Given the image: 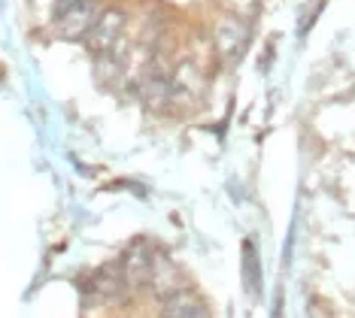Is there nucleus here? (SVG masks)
Returning a JSON list of instances; mask_svg holds the SVG:
<instances>
[{"instance_id": "423d86ee", "label": "nucleus", "mask_w": 355, "mask_h": 318, "mask_svg": "<svg viewBox=\"0 0 355 318\" xmlns=\"http://www.w3.org/2000/svg\"><path fill=\"white\" fill-rule=\"evenodd\" d=\"M158 318H209V309L198 294L180 288V291H173V294L164 297Z\"/></svg>"}, {"instance_id": "39448f33", "label": "nucleus", "mask_w": 355, "mask_h": 318, "mask_svg": "<svg viewBox=\"0 0 355 318\" xmlns=\"http://www.w3.org/2000/svg\"><path fill=\"white\" fill-rule=\"evenodd\" d=\"M125 294V276L119 264H107L98 273L88 276V297L94 303H112Z\"/></svg>"}, {"instance_id": "f257e3e1", "label": "nucleus", "mask_w": 355, "mask_h": 318, "mask_svg": "<svg viewBox=\"0 0 355 318\" xmlns=\"http://www.w3.org/2000/svg\"><path fill=\"white\" fill-rule=\"evenodd\" d=\"M101 3L98 0H70V3H58L55 12V28L64 39H85L94 21L101 19Z\"/></svg>"}, {"instance_id": "20e7f679", "label": "nucleus", "mask_w": 355, "mask_h": 318, "mask_svg": "<svg viewBox=\"0 0 355 318\" xmlns=\"http://www.w3.org/2000/svg\"><path fill=\"white\" fill-rule=\"evenodd\" d=\"M249 46V28L240 19H234V15H228V19L219 21V28H216V48H219V55L228 64L240 61L243 58Z\"/></svg>"}, {"instance_id": "0eeeda50", "label": "nucleus", "mask_w": 355, "mask_h": 318, "mask_svg": "<svg viewBox=\"0 0 355 318\" xmlns=\"http://www.w3.org/2000/svg\"><path fill=\"white\" fill-rule=\"evenodd\" d=\"M61 3H70V0H61Z\"/></svg>"}, {"instance_id": "7ed1b4c3", "label": "nucleus", "mask_w": 355, "mask_h": 318, "mask_svg": "<svg viewBox=\"0 0 355 318\" xmlns=\"http://www.w3.org/2000/svg\"><path fill=\"white\" fill-rule=\"evenodd\" d=\"M122 30H125V12L122 10H103L85 39H88V46H92L94 55L107 58V55H112V48H116L119 39H122Z\"/></svg>"}, {"instance_id": "f03ea898", "label": "nucleus", "mask_w": 355, "mask_h": 318, "mask_svg": "<svg viewBox=\"0 0 355 318\" xmlns=\"http://www.w3.org/2000/svg\"><path fill=\"white\" fill-rule=\"evenodd\" d=\"M125 276V288L128 291H140L152 285V270H155V251H152L146 242H137L125 251V258L119 260Z\"/></svg>"}]
</instances>
